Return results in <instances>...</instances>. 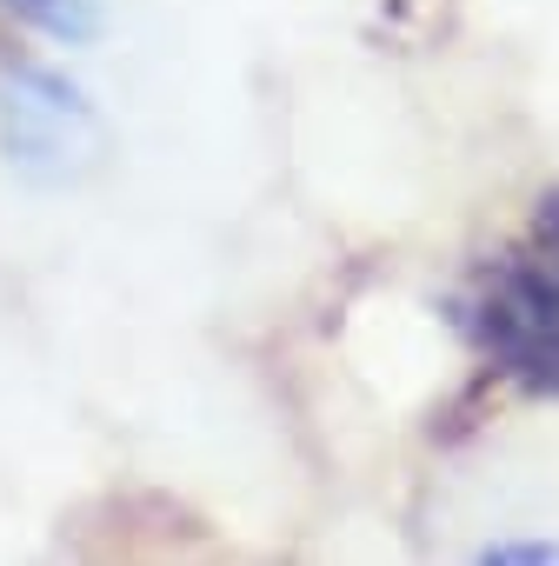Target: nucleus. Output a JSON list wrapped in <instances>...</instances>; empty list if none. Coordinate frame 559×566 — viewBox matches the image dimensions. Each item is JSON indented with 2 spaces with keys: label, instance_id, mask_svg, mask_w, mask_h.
<instances>
[{
  "label": "nucleus",
  "instance_id": "4",
  "mask_svg": "<svg viewBox=\"0 0 559 566\" xmlns=\"http://www.w3.org/2000/svg\"><path fill=\"white\" fill-rule=\"evenodd\" d=\"M532 260H539V273L559 287V187L539 200V220H532Z\"/></svg>",
  "mask_w": 559,
  "mask_h": 566
},
{
  "label": "nucleus",
  "instance_id": "1",
  "mask_svg": "<svg viewBox=\"0 0 559 566\" xmlns=\"http://www.w3.org/2000/svg\"><path fill=\"white\" fill-rule=\"evenodd\" d=\"M0 154L34 187H74L101 167L107 127L74 81L34 61H0Z\"/></svg>",
  "mask_w": 559,
  "mask_h": 566
},
{
  "label": "nucleus",
  "instance_id": "3",
  "mask_svg": "<svg viewBox=\"0 0 559 566\" xmlns=\"http://www.w3.org/2000/svg\"><path fill=\"white\" fill-rule=\"evenodd\" d=\"M0 8L28 28H41V34H54V41H94L107 0H0Z\"/></svg>",
  "mask_w": 559,
  "mask_h": 566
},
{
  "label": "nucleus",
  "instance_id": "5",
  "mask_svg": "<svg viewBox=\"0 0 559 566\" xmlns=\"http://www.w3.org/2000/svg\"><path fill=\"white\" fill-rule=\"evenodd\" d=\"M486 559H559V539H526V546H486Z\"/></svg>",
  "mask_w": 559,
  "mask_h": 566
},
{
  "label": "nucleus",
  "instance_id": "2",
  "mask_svg": "<svg viewBox=\"0 0 559 566\" xmlns=\"http://www.w3.org/2000/svg\"><path fill=\"white\" fill-rule=\"evenodd\" d=\"M466 321L506 380H519L526 394H559V287L539 273L532 253L479 280Z\"/></svg>",
  "mask_w": 559,
  "mask_h": 566
}]
</instances>
